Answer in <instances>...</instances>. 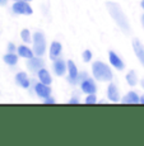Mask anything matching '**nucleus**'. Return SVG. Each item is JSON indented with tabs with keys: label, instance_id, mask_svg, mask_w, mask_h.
Segmentation results:
<instances>
[{
	"label": "nucleus",
	"instance_id": "1",
	"mask_svg": "<svg viewBox=\"0 0 144 146\" xmlns=\"http://www.w3.org/2000/svg\"><path fill=\"white\" fill-rule=\"evenodd\" d=\"M107 8H109V12L111 14L112 19L117 23V26L123 29V32L129 35L130 33V26H129L128 18H126V15L121 10V8L117 4H115V3H107Z\"/></svg>",
	"mask_w": 144,
	"mask_h": 146
},
{
	"label": "nucleus",
	"instance_id": "2",
	"mask_svg": "<svg viewBox=\"0 0 144 146\" xmlns=\"http://www.w3.org/2000/svg\"><path fill=\"white\" fill-rule=\"evenodd\" d=\"M92 71H93V76L96 80L98 81H110L112 80V72L110 70V67L106 65L105 62L101 61H96L92 66Z\"/></svg>",
	"mask_w": 144,
	"mask_h": 146
},
{
	"label": "nucleus",
	"instance_id": "3",
	"mask_svg": "<svg viewBox=\"0 0 144 146\" xmlns=\"http://www.w3.org/2000/svg\"><path fill=\"white\" fill-rule=\"evenodd\" d=\"M46 51V40H45L42 33H35L33 35V52L35 55H37L41 57Z\"/></svg>",
	"mask_w": 144,
	"mask_h": 146
},
{
	"label": "nucleus",
	"instance_id": "4",
	"mask_svg": "<svg viewBox=\"0 0 144 146\" xmlns=\"http://www.w3.org/2000/svg\"><path fill=\"white\" fill-rule=\"evenodd\" d=\"M13 12L15 14H24V15H29L33 13L32 8L29 4H27L26 0H18L13 4Z\"/></svg>",
	"mask_w": 144,
	"mask_h": 146
},
{
	"label": "nucleus",
	"instance_id": "5",
	"mask_svg": "<svg viewBox=\"0 0 144 146\" xmlns=\"http://www.w3.org/2000/svg\"><path fill=\"white\" fill-rule=\"evenodd\" d=\"M35 92L40 98H47V97H50V94H51L50 86L47 85V84L41 83V81L37 84H35Z\"/></svg>",
	"mask_w": 144,
	"mask_h": 146
},
{
	"label": "nucleus",
	"instance_id": "6",
	"mask_svg": "<svg viewBox=\"0 0 144 146\" xmlns=\"http://www.w3.org/2000/svg\"><path fill=\"white\" fill-rule=\"evenodd\" d=\"M80 88H82V90L87 94H94L96 90H97V86H96L94 81L92 79H89V78H87V79H84L82 81Z\"/></svg>",
	"mask_w": 144,
	"mask_h": 146
},
{
	"label": "nucleus",
	"instance_id": "7",
	"mask_svg": "<svg viewBox=\"0 0 144 146\" xmlns=\"http://www.w3.org/2000/svg\"><path fill=\"white\" fill-rule=\"evenodd\" d=\"M42 66H44V60H42L40 56H38V57L29 58V61H28V64H27L28 70H29V71H32V72H37L38 70L42 69Z\"/></svg>",
	"mask_w": 144,
	"mask_h": 146
},
{
	"label": "nucleus",
	"instance_id": "8",
	"mask_svg": "<svg viewBox=\"0 0 144 146\" xmlns=\"http://www.w3.org/2000/svg\"><path fill=\"white\" fill-rule=\"evenodd\" d=\"M133 48H134V52H135V55H137L138 60H139L140 64L144 66V47H143V44L138 40H133Z\"/></svg>",
	"mask_w": 144,
	"mask_h": 146
},
{
	"label": "nucleus",
	"instance_id": "9",
	"mask_svg": "<svg viewBox=\"0 0 144 146\" xmlns=\"http://www.w3.org/2000/svg\"><path fill=\"white\" fill-rule=\"evenodd\" d=\"M66 65H68V71H69V81H72V83H77L79 72H78V69H77V66H75V64L73 62L72 60H69L66 62Z\"/></svg>",
	"mask_w": 144,
	"mask_h": 146
},
{
	"label": "nucleus",
	"instance_id": "10",
	"mask_svg": "<svg viewBox=\"0 0 144 146\" xmlns=\"http://www.w3.org/2000/svg\"><path fill=\"white\" fill-rule=\"evenodd\" d=\"M109 58H110V62H111V65L114 66L115 69L123 70L124 67H125V65H124V62H123V60H121V58L119 57V56L115 52L110 51L109 52Z\"/></svg>",
	"mask_w": 144,
	"mask_h": 146
},
{
	"label": "nucleus",
	"instance_id": "11",
	"mask_svg": "<svg viewBox=\"0 0 144 146\" xmlns=\"http://www.w3.org/2000/svg\"><path fill=\"white\" fill-rule=\"evenodd\" d=\"M68 69V65L65 62H64L63 60H59V58H56L55 62H54V71H55L56 75H59V76H61V75L65 74Z\"/></svg>",
	"mask_w": 144,
	"mask_h": 146
},
{
	"label": "nucleus",
	"instance_id": "12",
	"mask_svg": "<svg viewBox=\"0 0 144 146\" xmlns=\"http://www.w3.org/2000/svg\"><path fill=\"white\" fill-rule=\"evenodd\" d=\"M107 95H109V99L112 102H119L120 100V94H119L117 86L115 84H110L109 88H107Z\"/></svg>",
	"mask_w": 144,
	"mask_h": 146
},
{
	"label": "nucleus",
	"instance_id": "13",
	"mask_svg": "<svg viewBox=\"0 0 144 146\" xmlns=\"http://www.w3.org/2000/svg\"><path fill=\"white\" fill-rule=\"evenodd\" d=\"M123 103H126V104H137V103H140V98L138 97V94L135 92H129L123 98Z\"/></svg>",
	"mask_w": 144,
	"mask_h": 146
},
{
	"label": "nucleus",
	"instance_id": "14",
	"mask_svg": "<svg viewBox=\"0 0 144 146\" xmlns=\"http://www.w3.org/2000/svg\"><path fill=\"white\" fill-rule=\"evenodd\" d=\"M60 53H61V44L56 41L52 42L51 47H50V57H51L52 60H56Z\"/></svg>",
	"mask_w": 144,
	"mask_h": 146
},
{
	"label": "nucleus",
	"instance_id": "15",
	"mask_svg": "<svg viewBox=\"0 0 144 146\" xmlns=\"http://www.w3.org/2000/svg\"><path fill=\"white\" fill-rule=\"evenodd\" d=\"M37 75H38V79L41 83L44 84H47V85H50L51 84V75L49 74V71L45 69H41L37 71Z\"/></svg>",
	"mask_w": 144,
	"mask_h": 146
},
{
	"label": "nucleus",
	"instance_id": "16",
	"mask_svg": "<svg viewBox=\"0 0 144 146\" xmlns=\"http://www.w3.org/2000/svg\"><path fill=\"white\" fill-rule=\"evenodd\" d=\"M15 81L18 83V85H21L22 88H28L29 86V80H28L26 72H18L15 76Z\"/></svg>",
	"mask_w": 144,
	"mask_h": 146
},
{
	"label": "nucleus",
	"instance_id": "17",
	"mask_svg": "<svg viewBox=\"0 0 144 146\" xmlns=\"http://www.w3.org/2000/svg\"><path fill=\"white\" fill-rule=\"evenodd\" d=\"M18 53L19 55L22 56V57H24V58H28V60H29V58H32L33 56V51H31L29 48H28V47H26V46H21V47H18Z\"/></svg>",
	"mask_w": 144,
	"mask_h": 146
},
{
	"label": "nucleus",
	"instance_id": "18",
	"mask_svg": "<svg viewBox=\"0 0 144 146\" xmlns=\"http://www.w3.org/2000/svg\"><path fill=\"white\" fill-rule=\"evenodd\" d=\"M126 81H128V84L129 85H131V86H134V85H137V83H138V76H137V74H135V71H129L128 74H126Z\"/></svg>",
	"mask_w": 144,
	"mask_h": 146
},
{
	"label": "nucleus",
	"instance_id": "19",
	"mask_svg": "<svg viewBox=\"0 0 144 146\" xmlns=\"http://www.w3.org/2000/svg\"><path fill=\"white\" fill-rule=\"evenodd\" d=\"M4 61L5 64H8V65H15L17 61H18V57H17V55H14L13 52L8 53V55L4 56Z\"/></svg>",
	"mask_w": 144,
	"mask_h": 146
},
{
	"label": "nucleus",
	"instance_id": "20",
	"mask_svg": "<svg viewBox=\"0 0 144 146\" xmlns=\"http://www.w3.org/2000/svg\"><path fill=\"white\" fill-rule=\"evenodd\" d=\"M21 37H22V40L26 42V43L31 42V33H29V31H28V29H23V31H22Z\"/></svg>",
	"mask_w": 144,
	"mask_h": 146
},
{
	"label": "nucleus",
	"instance_id": "21",
	"mask_svg": "<svg viewBox=\"0 0 144 146\" xmlns=\"http://www.w3.org/2000/svg\"><path fill=\"white\" fill-rule=\"evenodd\" d=\"M83 60L86 61V62H89V61L92 60V52L89 51V50H86V51L83 52Z\"/></svg>",
	"mask_w": 144,
	"mask_h": 146
},
{
	"label": "nucleus",
	"instance_id": "22",
	"mask_svg": "<svg viewBox=\"0 0 144 146\" xmlns=\"http://www.w3.org/2000/svg\"><path fill=\"white\" fill-rule=\"evenodd\" d=\"M96 102H97V99H96V95L94 94H89L88 97H87V99H86L87 104H94Z\"/></svg>",
	"mask_w": 144,
	"mask_h": 146
},
{
	"label": "nucleus",
	"instance_id": "23",
	"mask_svg": "<svg viewBox=\"0 0 144 146\" xmlns=\"http://www.w3.org/2000/svg\"><path fill=\"white\" fill-rule=\"evenodd\" d=\"M55 103V99L51 97H47V98H45V104H54Z\"/></svg>",
	"mask_w": 144,
	"mask_h": 146
},
{
	"label": "nucleus",
	"instance_id": "24",
	"mask_svg": "<svg viewBox=\"0 0 144 146\" xmlns=\"http://www.w3.org/2000/svg\"><path fill=\"white\" fill-rule=\"evenodd\" d=\"M79 100L77 99V98H72V99L69 100V104H78Z\"/></svg>",
	"mask_w": 144,
	"mask_h": 146
},
{
	"label": "nucleus",
	"instance_id": "25",
	"mask_svg": "<svg viewBox=\"0 0 144 146\" xmlns=\"http://www.w3.org/2000/svg\"><path fill=\"white\" fill-rule=\"evenodd\" d=\"M8 50H9L10 52H13L14 51V44L13 43H9V46H8Z\"/></svg>",
	"mask_w": 144,
	"mask_h": 146
},
{
	"label": "nucleus",
	"instance_id": "26",
	"mask_svg": "<svg viewBox=\"0 0 144 146\" xmlns=\"http://www.w3.org/2000/svg\"><path fill=\"white\" fill-rule=\"evenodd\" d=\"M7 4V0H0V5H5Z\"/></svg>",
	"mask_w": 144,
	"mask_h": 146
},
{
	"label": "nucleus",
	"instance_id": "27",
	"mask_svg": "<svg viewBox=\"0 0 144 146\" xmlns=\"http://www.w3.org/2000/svg\"><path fill=\"white\" fill-rule=\"evenodd\" d=\"M140 103H142V104H144V95L142 98H140Z\"/></svg>",
	"mask_w": 144,
	"mask_h": 146
},
{
	"label": "nucleus",
	"instance_id": "28",
	"mask_svg": "<svg viewBox=\"0 0 144 146\" xmlns=\"http://www.w3.org/2000/svg\"><path fill=\"white\" fill-rule=\"evenodd\" d=\"M142 23H143V28H144V14H143V17H142Z\"/></svg>",
	"mask_w": 144,
	"mask_h": 146
},
{
	"label": "nucleus",
	"instance_id": "29",
	"mask_svg": "<svg viewBox=\"0 0 144 146\" xmlns=\"http://www.w3.org/2000/svg\"><path fill=\"white\" fill-rule=\"evenodd\" d=\"M142 88H144V79L142 80Z\"/></svg>",
	"mask_w": 144,
	"mask_h": 146
},
{
	"label": "nucleus",
	"instance_id": "30",
	"mask_svg": "<svg viewBox=\"0 0 144 146\" xmlns=\"http://www.w3.org/2000/svg\"><path fill=\"white\" fill-rule=\"evenodd\" d=\"M142 8H143V9H144V0H143V1H142Z\"/></svg>",
	"mask_w": 144,
	"mask_h": 146
},
{
	"label": "nucleus",
	"instance_id": "31",
	"mask_svg": "<svg viewBox=\"0 0 144 146\" xmlns=\"http://www.w3.org/2000/svg\"><path fill=\"white\" fill-rule=\"evenodd\" d=\"M26 1H31V0H26Z\"/></svg>",
	"mask_w": 144,
	"mask_h": 146
},
{
	"label": "nucleus",
	"instance_id": "32",
	"mask_svg": "<svg viewBox=\"0 0 144 146\" xmlns=\"http://www.w3.org/2000/svg\"><path fill=\"white\" fill-rule=\"evenodd\" d=\"M15 1H18V0H15Z\"/></svg>",
	"mask_w": 144,
	"mask_h": 146
}]
</instances>
